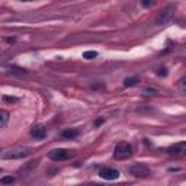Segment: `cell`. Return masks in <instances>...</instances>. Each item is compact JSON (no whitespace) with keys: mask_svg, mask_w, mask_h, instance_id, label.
<instances>
[{"mask_svg":"<svg viewBox=\"0 0 186 186\" xmlns=\"http://www.w3.org/2000/svg\"><path fill=\"white\" fill-rule=\"evenodd\" d=\"M175 15H176V6L170 4L167 8H164L156 18V25H158V26L160 25H167L175 19Z\"/></svg>","mask_w":186,"mask_h":186,"instance_id":"6da1fadb","label":"cell"},{"mask_svg":"<svg viewBox=\"0 0 186 186\" xmlns=\"http://www.w3.org/2000/svg\"><path fill=\"white\" fill-rule=\"evenodd\" d=\"M31 154V148L29 147H15V148L8 150L4 154H3V158H8V160H16V158H23Z\"/></svg>","mask_w":186,"mask_h":186,"instance_id":"7a4b0ae2","label":"cell"},{"mask_svg":"<svg viewBox=\"0 0 186 186\" xmlns=\"http://www.w3.org/2000/svg\"><path fill=\"white\" fill-rule=\"evenodd\" d=\"M132 154V148L128 142H118L115 146V151H113V157L116 160H124L128 158Z\"/></svg>","mask_w":186,"mask_h":186,"instance_id":"3957f363","label":"cell"},{"mask_svg":"<svg viewBox=\"0 0 186 186\" xmlns=\"http://www.w3.org/2000/svg\"><path fill=\"white\" fill-rule=\"evenodd\" d=\"M73 156H74V151H70V150H65V148H56V150H51L48 153V158H51L54 161L67 160V158L73 157Z\"/></svg>","mask_w":186,"mask_h":186,"instance_id":"277c9868","label":"cell"},{"mask_svg":"<svg viewBox=\"0 0 186 186\" xmlns=\"http://www.w3.org/2000/svg\"><path fill=\"white\" fill-rule=\"evenodd\" d=\"M128 172H130L132 176L135 177H147L150 175V170L147 166H144V164H132L128 167Z\"/></svg>","mask_w":186,"mask_h":186,"instance_id":"5b68a950","label":"cell"},{"mask_svg":"<svg viewBox=\"0 0 186 186\" xmlns=\"http://www.w3.org/2000/svg\"><path fill=\"white\" fill-rule=\"evenodd\" d=\"M99 176L105 179V180H115L119 177V172L116 169H109V167H105L99 172Z\"/></svg>","mask_w":186,"mask_h":186,"instance_id":"8992f818","label":"cell"},{"mask_svg":"<svg viewBox=\"0 0 186 186\" xmlns=\"http://www.w3.org/2000/svg\"><path fill=\"white\" fill-rule=\"evenodd\" d=\"M31 135L34 137L35 140H44L46 137V128L45 125H42V124H38L35 127H32V130H31Z\"/></svg>","mask_w":186,"mask_h":186,"instance_id":"52a82bcc","label":"cell"},{"mask_svg":"<svg viewBox=\"0 0 186 186\" xmlns=\"http://www.w3.org/2000/svg\"><path fill=\"white\" fill-rule=\"evenodd\" d=\"M185 151H186L185 142H179V144H175V146L167 148L169 154H175V156H182V154H185Z\"/></svg>","mask_w":186,"mask_h":186,"instance_id":"ba28073f","label":"cell"},{"mask_svg":"<svg viewBox=\"0 0 186 186\" xmlns=\"http://www.w3.org/2000/svg\"><path fill=\"white\" fill-rule=\"evenodd\" d=\"M38 164V160H32V161H28L25 166H22V167L19 169V175H22V176H28L29 173L34 170V169L37 167Z\"/></svg>","mask_w":186,"mask_h":186,"instance_id":"9c48e42d","label":"cell"},{"mask_svg":"<svg viewBox=\"0 0 186 186\" xmlns=\"http://www.w3.org/2000/svg\"><path fill=\"white\" fill-rule=\"evenodd\" d=\"M140 83V77L137 76H132V77H127L124 80V86L125 87H132V86H137Z\"/></svg>","mask_w":186,"mask_h":186,"instance_id":"30bf717a","label":"cell"},{"mask_svg":"<svg viewBox=\"0 0 186 186\" xmlns=\"http://www.w3.org/2000/svg\"><path fill=\"white\" fill-rule=\"evenodd\" d=\"M9 118H10L9 112L4 111V109H0V128L6 127V124L9 122Z\"/></svg>","mask_w":186,"mask_h":186,"instance_id":"8fae6325","label":"cell"},{"mask_svg":"<svg viewBox=\"0 0 186 186\" xmlns=\"http://www.w3.org/2000/svg\"><path fill=\"white\" fill-rule=\"evenodd\" d=\"M64 138H67V140H73V138H76L77 135H79V131L77 130H65V131H63V134H61Z\"/></svg>","mask_w":186,"mask_h":186,"instance_id":"7c38bea8","label":"cell"},{"mask_svg":"<svg viewBox=\"0 0 186 186\" xmlns=\"http://www.w3.org/2000/svg\"><path fill=\"white\" fill-rule=\"evenodd\" d=\"M160 93V90L158 89H156V87H146L144 90H142V94H158Z\"/></svg>","mask_w":186,"mask_h":186,"instance_id":"4fadbf2b","label":"cell"},{"mask_svg":"<svg viewBox=\"0 0 186 186\" xmlns=\"http://www.w3.org/2000/svg\"><path fill=\"white\" fill-rule=\"evenodd\" d=\"M98 57V52L96 51H84L83 52V58L86 60H93V58H96Z\"/></svg>","mask_w":186,"mask_h":186,"instance_id":"5bb4252c","label":"cell"},{"mask_svg":"<svg viewBox=\"0 0 186 186\" xmlns=\"http://www.w3.org/2000/svg\"><path fill=\"white\" fill-rule=\"evenodd\" d=\"M4 102H8V103H16L19 100L18 98H15V96H8V94H3V98H2Z\"/></svg>","mask_w":186,"mask_h":186,"instance_id":"9a60e30c","label":"cell"},{"mask_svg":"<svg viewBox=\"0 0 186 186\" xmlns=\"http://www.w3.org/2000/svg\"><path fill=\"white\" fill-rule=\"evenodd\" d=\"M0 182L3 183V185H9V183H13L15 182V177L13 176H4L0 179Z\"/></svg>","mask_w":186,"mask_h":186,"instance_id":"2e32d148","label":"cell"},{"mask_svg":"<svg viewBox=\"0 0 186 186\" xmlns=\"http://www.w3.org/2000/svg\"><path fill=\"white\" fill-rule=\"evenodd\" d=\"M9 71H10V73H15V74H26V71H25V70L18 68V67H10Z\"/></svg>","mask_w":186,"mask_h":186,"instance_id":"e0dca14e","label":"cell"},{"mask_svg":"<svg viewBox=\"0 0 186 186\" xmlns=\"http://www.w3.org/2000/svg\"><path fill=\"white\" fill-rule=\"evenodd\" d=\"M156 3V0H141V4L144 6V8H148L151 4H154Z\"/></svg>","mask_w":186,"mask_h":186,"instance_id":"ac0fdd59","label":"cell"},{"mask_svg":"<svg viewBox=\"0 0 186 186\" xmlns=\"http://www.w3.org/2000/svg\"><path fill=\"white\" fill-rule=\"evenodd\" d=\"M185 83H186L185 77H183V79H180V83H179V84H180V92H182V93L185 92Z\"/></svg>","mask_w":186,"mask_h":186,"instance_id":"d6986e66","label":"cell"},{"mask_svg":"<svg viewBox=\"0 0 186 186\" xmlns=\"http://www.w3.org/2000/svg\"><path fill=\"white\" fill-rule=\"evenodd\" d=\"M157 76H160V77H161V76H167V70H166V68H160L157 71Z\"/></svg>","mask_w":186,"mask_h":186,"instance_id":"ffe728a7","label":"cell"},{"mask_svg":"<svg viewBox=\"0 0 186 186\" xmlns=\"http://www.w3.org/2000/svg\"><path fill=\"white\" fill-rule=\"evenodd\" d=\"M103 121H105V118H99V119H96V122H94V125H96V127H99V125H100V124H102Z\"/></svg>","mask_w":186,"mask_h":186,"instance_id":"44dd1931","label":"cell"},{"mask_svg":"<svg viewBox=\"0 0 186 186\" xmlns=\"http://www.w3.org/2000/svg\"><path fill=\"white\" fill-rule=\"evenodd\" d=\"M6 41H8V42H15L16 39H15V38H6Z\"/></svg>","mask_w":186,"mask_h":186,"instance_id":"7402d4cb","label":"cell"},{"mask_svg":"<svg viewBox=\"0 0 186 186\" xmlns=\"http://www.w3.org/2000/svg\"><path fill=\"white\" fill-rule=\"evenodd\" d=\"M22 2H32V0H22Z\"/></svg>","mask_w":186,"mask_h":186,"instance_id":"603a6c76","label":"cell"},{"mask_svg":"<svg viewBox=\"0 0 186 186\" xmlns=\"http://www.w3.org/2000/svg\"><path fill=\"white\" fill-rule=\"evenodd\" d=\"M2 172H3V170H2V167H0V173H2Z\"/></svg>","mask_w":186,"mask_h":186,"instance_id":"cb8c5ba5","label":"cell"}]
</instances>
